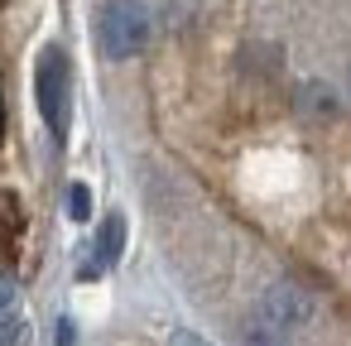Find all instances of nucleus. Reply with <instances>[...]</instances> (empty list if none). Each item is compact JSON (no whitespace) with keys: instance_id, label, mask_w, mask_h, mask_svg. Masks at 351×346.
Masks as SVG:
<instances>
[{"instance_id":"nucleus-1","label":"nucleus","mask_w":351,"mask_h":346,"mask_svg":"<svg viewBox=\"0 0 351 346\" xmlns=\"http://www.w3.org/2000/svg\"><path fill=\"white\" fill-rule=\"evenodd\" d=\"M34 97H39V116H44L49 135L63 145L68 121H73V68H68V53L58 44H49L34 63Z\"/></svg>"},{"instance_id":"nucleus-2","label":"nucleus","mask_w":351,"mask_h":346,"mask_svg":"<svg viewBox=\"0 0 351 346\" xmlns=\"http://www.w3.org/2000/svg\"><path fill=\"white\" fill-rule=\"evenodd\" d=\"M97 39L106 58H135L149 44V10L140 0H106V10L97 20Z\"/></svg>"},{"instance_id":"nucleus-3","label":"nucleus","mask_w":351,"mask_h":346,"mask_svg":"<svg viewBox=\"0 0 351 346\" xmlns=\"http://www.w3.org/2000/svg\"><path fill=\"white\" fill-rule=\"evenodd\" d=\"M313 317V298L298 288V284H289V279H279V284H269L265 288V298H260V336L269 341V336H284V332H293V327H303Z\"/></svg>"},{"instance_id":"nucleus-4","label":"nucleus","mask_w":351,"mask_h":346,"mask_svg":"<svg viewBox=\"0 0 351 346\" xmlns=\"http://www.w3.org/2000/svg\"><path fill=\"white\" fill-rule=\"evenodd\" d=\"M121 245H125V217L121 212H111L106 221H101V231H97V240H92V255L82 260V279H101L116 260H121Z\"/></svg>"},{"instance_id":"nucleus-5","label":"nucleus","mask_w":351,"mask_h":346,"mask_svg":"<svg viewBox=\"0 0 351 346\" xmlns=\"http://www.w3.org/2000/svg\"><path fill=\"white\" fill-rule=\"evenodd\" d=\"M68 217H73V221H87V217H92V193H87L82 183L68 188Z\"/></svg>"},{"instance_id":"nucleus-6","label":"nucleus","mask_w":351,"mask_h":346,"mask_svg":"<svg viewBox=\"0 0 351 346\" xmlns=\"http://www.w3.org/2000/svg\"><path fill=\"white\" fill-rule=\"evenodd\" d=\"M20 336H25V327H20V322H5V327H0V346H15Z\"/></svg>"},{"instance_id":"nucleus-7","label":"nucleus","mask_w":351,"mask_h":346,"mask_svg":"<svg viewBox=\"0 0 351 346\" xmlns=\"http://www.w3.org/2000/svg\"><path fill=\"white\" fill-rule=\"evenodd\" d=\"M10 303H15V284H10V279H0V312H5Z\"/></svg>"}]
</instances>
